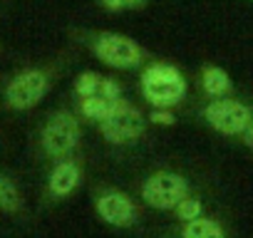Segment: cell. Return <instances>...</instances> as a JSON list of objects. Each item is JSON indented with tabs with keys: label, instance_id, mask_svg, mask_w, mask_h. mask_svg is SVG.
Returning <instances> with one entry per match:
<instances>
[{
	"label": "cell",
	"instance_id": "obj_1",
	"mask_svg": "<svg viewBox=\"0 0 253 238\" xmlns=\"http://www.w3.org/2000/svg\"><path fill=\"white\" fill-rule=\"evenodd\" d=\"M72 62V50H62L60 55L18 67L13 75L5 77L0 87V104L8 112H30L57 87L67 65Z\"/></svg>",
	"mask_w": 253,
	"mask_h": 238
},
{
	"label": "cell",
	"instance_id": "obj_2",
	"mask_svg": "<svg viewBox=\"0 0 253 238\" xmlns=\"http://www.w3.org/2000/svg\"><path fill=\"white\" fill-rule=\"evenodd\" d=\"M70 40H72V45L84 47L97 62H102L104 67L117 70V72L142 70L152 60V52L139 40H134L132 35H124V33H114V30L72 28Z\"/></svg>",
	"mask_w": 253,
	"mask_h": 238
},
{
	"label": "cell",
	"instance_id": "obj_3",
	"mask_svg": "<svg viewBox=\"0 0 253 238\" xmlns=\"http://www.w3.org/2000/svg\"><path fill=\"white\" fill-rule=\"evenodd\" d=\"M189 92L186 72L171 60H149L139 70V94L152 109H176L189 99Z\"/></svg>",
	"mask_w": 253,
	"mask_h": 238
},
{
	"label": "cell",
	"instance_id": "obj_4",
	"mask_svg": "<svg viewBox=\"0 0 253 238\" xmlns=\"http://www.w3.org/2000/svg\"><path fill=\"white\" fill-rule=\"evenodd\" d=\"M40 154L50 161L72 157L82 144V119L75 107H57L42 117L35 134Z\"/></svg>",
	"mask_w": 253,
	"mask_h": 238
},
{
	"label": "cell",
	"instance_id": "obj_5",
	"mask_svg": "<svg viewBox=\"0 0 253 238\" xmlns=\"http://www.w3.org/2000/svg\"><path fill=\"white\" fill-rule=\"evenodd\" d=\"M149 127L152 124H149L147 114L142 112V107L134 104L129 97H122L117 102L114 112L104 119V122L97 124V132L112 147H132V144H137L139 139L147 137Z\"/></svg>",
	"mask_w": 253,
	"mask_h": 238
},
{
	"label": "cell",
	"instance_id": "obj_6",
	"mask_svg": "<svg viewBox=\"0 0 253 238\" xmlns=\"http://www.w3.org/2000/svg\"><path fill=\"white\" fill-rule=\"evenodd\" d=\"M251 117H253V107L241 99V97H221V99H209L201 104L199 109V119L216 134L221 137H238L246 132L248 122H251Z\"/></svg>",
	"mask_w": 253,
	"mask_h": 238
},
{
	"label": "cell",
	"instance_id": "obj_7",
	"mask_svg": "<svg viewBox=\"0 0 253 238\" xmlns=\"http://www.w3.org/2000/svg\"><path fill=\"white\" fill-rule=\"evenodd\" d=\"M189 194H191L189 179L181 176L179 171H171V169L152 171L142 181V189H139L142 201L157 211H174L179 206V201H184Z\"/></svg>",
	"mask_w": 253,
	"mask_h": 238
},
{
	"label": "cell",
	"instance_id": "obj_8",
	"mask_svg": "<svg viewBox=\"0 0 253 238\" xmlns=\"http://www.w3.org/2000/svg\"><path fill=\"white\" fill-rule=\"evenodd\" d=\"M94 213L99 221L114 228H132L139 218V208L129 194H124L122 189H99L94 196Z\"/></svg>",
	"mask_w": 253,
	"mask_h": 238
},
{
	"label": "cell",
	"instance_id": "obj_9",
	"mask_svg": "<svg viewBox=\"0 0 253 238\" xmlns=\"http://www.w3.org/2000/svg\"><path fill=\"white\" fill-rule=\"evenodd\" d=\"M82 176H84V171H82V161L75 159V154L67 157V159L52 161V169H50V174H47V184H45V186H47V196H50L52 201L70 198V196L80 189Z\"/></svg>",
	"mask_w": 253,
	"mask_h": 238
},
{
	"label": "cell",
	"instance_id": "obj_10",
	"mask_svg": "<svg viewBox=\"0 0 253 238\" xmlns=\"http://www.w3.org/2000/svg\"><path fill=\"white\" fill-rule=\"evenodd\" d=\"M72 97L82 99V97H107V99H122L124 94V84L117 77L94 72V70H82L75 79H72Z\"/></svg>",
	"mask_w": 253,
	"mask_h": 238
},
{
	"label": "cell",
	"instance_id": "obj_11",
	"mask_svg": "<svg viewBox=\"0 0 253 238\" xmlns=\"http://www.w3.org/2000/svg\"><path fill=\"white\" fill-rule=\"evenodd\" d=\"M194 87L199 89V94H201L204 102L228 97L236 89L233 77L228 75V70H223L221 65H213V62H201L196 67V72H194Z\"/></svg>",
	"mask_w": 253,
	"mask_h": 238
},
{
	"label": "cell",
	"instance_id": "obj_12",
	"mask_svg": "<svg viewBox=\"0 0 253 238\" xmlns=\"http://www.w3.org/2000/svg\"><path fill=\"white\" fill-rule=\"evenodd\" d=\"M119 99H107V97H82V99H75V112L80 114L82 122H89V124H99L114 112Z\"/></svg>",
	"mask_w": 253,
	"mask_h": 238
},
{
	"label": "cell",
	"instance_id": "obj_13",
	"mask_svg": "<svg viewBox=\"0 0 253 238\" xmlns=\"http://www.w3.org/2000/svg\"><path fill=\"white\" fill-rule=\"evenodd\" d=\"M23 208H25V198H23L20 186L15 184L13 176L0 171V211L8 216H18L23 213Z\"/></svg>",
	"mask_w": 253,
	"mask_h": 238
},
{
	"label": "cell",
	"instance_id": "obj_14",
	"mask_svg": "<svg viewBox=\"0 0 253 238\" xmlns=\"http://www.w3.org/2000/svg\"><path fill=\"white\" fill-rule=\"evenodd\" d=\"M181 238H226V231H223V226L216 218L199 216V218L184 223Z\"/></svg>",
	"mask_w": 253,
	"mask_h": 238
},
{
	"label": "cell",
	"instance_id": "obj_15",
	"mask_svg": "<svg viewBox=\"0 0 253 238\" xmlns=\"http://www.w3.org/2000/svg\"><path fill=\"white\" fill-rule=\"evenodd\" d=\"M174 213H176V218L179 221H194V218H199V216H204V203H201V198L199 196H194V194H189L184 201H179V206L174 208Z\"/></svg>",
	"mask_w": 253,
	"mask_h": 238
},
{
	"label": "cell",
	"instance_id": "obj_16",
	"mask_svg": "<svg viewBox=\"0 0 253 238\" xmlns=\"http://www.w3.org/2000/svg\"><path fill=\"white\" fill-rule=\"evenodd\" d=\"M147 119H149L152 127H174V124H176L174 109H162V107H154V109L147 114Z\"/></svg>",
	"mask_w": 253,
	"mask_h": 238
},
{
	"label": "cell",
	"instance_id": "obj_17",
	"mask_svg": "<svg viewBox=\"0 0 253 238\" xmlns=\"http://www.w3.org/2000/svg\"><path fill=\"white\" fill-rule=\"evenodd\" d=\"M94 3H97L104 13H109V15H119V13L126 10V8H124V0H94Z\"/></svg>",
	"mask_w": 253,
	"mask_h": 238
},
{
	"label": "cell",
	"instance_id": "obj_18",
	"mask_svg": "<svg viewBox=\"0 0 253 238\" xmlns=\"http://www.w3.org/2000/svg\"><path fill=\"white\" fill-rule=\"evenodd\" d=\"M152 0H124V8L132 10V13H139V10H147Z\"/></svg>",
	"mask_w": 253,
	"mask_h": 238
},
{
	"label": "cell",
	"instance_id": "obj_19",
	"mask_svg": "<svg viewBox=\"0 0 253 238\" xmlns=\"http://www.w3.org/2000/svg\"><path fill=\"white\" fill-rule=\"evenodd\" d=\"M241 142H243V147H248V149L253 152V117H251V122H248L246 132L241 134Z\"/></svg>",
	"mask_w": 253,
	"mask_h": 238
},
{
	"label": "cell",
	"instance_id": "obj_20",
	"mask_svg": "<svg viewBox=\"0 0 253 238\" xmlns=\"http://www.w3.org/2000/svg\"><path fill=\"white\" fill-rule=\"evenodd\" d=\"M243 3H253V0H243Z\"/></svg>",
	"mask_w": 253,
	"mask_h": 238
}]
</instances>
